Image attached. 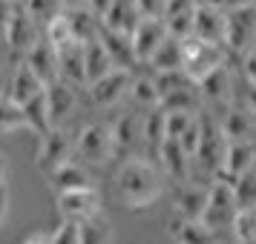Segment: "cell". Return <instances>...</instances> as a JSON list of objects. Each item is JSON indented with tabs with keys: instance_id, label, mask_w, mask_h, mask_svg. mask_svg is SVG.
Segmentation results:
<instances>
[{
	"instance_id": "23",
	"label": "cell",
	"mask_w": 256,
	"mask_h": 244,
	"mask_svg": "<svg viewBox=\"0 0 256 244\" xmlns=\"http://www.w3.org/2000/svg\"><path fill=\"white\" fill-rule=\"evenodd\" d=\"M44 89H46V83L40 81V78H38V72L24 60V63H18V66H14L12 81H9V92H6V95L24 106L26 101H32V98L40 95Z\"/></svg>"
},
{
	"instance_id": "34",
	"label": "cell",
	"mask_w": 256,
	"mask_h": 244,
	"mask_svg": "<svg viewBox=\"0 0 256 244\" xmlns=\"http://www.w3.org/2000/svg\"><path fill=\"white\" fill-rule=\"evenodd\" d=\"M24 9L46 29L55 17H60V14L66 12V3L64 0H24Z\"/></svg>"
},
{
	"instance_id": "51",
	"label": "cell",
	"mask_w": 256,
	"mask_h": 244,
	"mask_svg": "<svg viewBox=\"0 0 256 244\" xmlns=\"http://www.w3.org/2000/svg\"><path fill=\"white\" fill-rule=\"evenodd\" d=\"M248 3H256V0H222L224 9H239V6H248Z\"/></svg>"
},
{
	"instance_id": "36",
	"label": "cell",
	"mask_w": 256,
	"mask_h": 244,
	"mask_svg": "<svg viewBox=\"0 0 256 244\" xmlns=\"http://www.w3.org/2000/svg\"><path fill=\"white\" fill-rule=\"evenodd\" d=\"M233 236H236V244H256V207L239 210L233 221Z\"/></svg>"
},
{
	"instance_id": "26",
	"label": "cell",
	"mask_w": 256,
	"mask_h": 244,
	"mask_svg": "<svg viewBox=\"0 0 256 244\" xmlns=\"http://www.w3.org/2000/svg\"><path fill=\"white\" fill-rule=\"evenodd\" d=\"M49 187L58 196V193H66V190H84V187H95V184H92V175L86 173L81 164L66 161V164H60L58 170L49 173Z\"/></svg>"
},
{
	"instance_id": "6",
	"label": "cell",
	"mask_w": 256,
	"mask_h": 244,
	"mask_svg": "<svg viewBox=\"0 0 256 244\" xmlns=\"http://www.w3.org/2000/svg\"><path fill=\"white\" fill-rule=\"evenodd\" d=\"M236 216H239V201H236L233 184L224 178H213V184L208 187V207H204L202 221L216 233H222L224 227H233Z\"/></svg>"
},
{
	"instance_id": "18",
	"label": "cell",
	"mask_w": 256,
	"mask_h": 244,
	"mask_svg": "<svg viewBox=\"0 0 256 244\" xmlns=\"http://www.w3.org/2000/svg\"><path fill=\"white\" fill-rule=\"evenodd\" d=\"M75 89L78 86H72L64 78H58L55 83L46 86V101H49V112H52V124L55 127H64L66 118L75 112V106H78V92Z\"/></svg>"
},
{
	"instance_id": "19",
	"label": "cell",
	"mask_w": 256,
	"mask_h": 244,
	"mask_svg": "<svg viewBox=\"0 0 256 244\" xmlns=\"http://www.w3.org/2000/svg\"><path fill=\"white\" fill-rule=\"evenodd\" d=\"M190 152L182 147V141L167 138L158 150V161H162V170L167 178H173L176 184H184L190 181Z\"/></svg>"
},
{
	"instance_id": "25",
	"label": "cell",
	"mask_w": 256,
	"mask_h": 244,
	"mask_svg": "<svg viewBox=\"0 0 256 244\" xmlns=\"http://www.w3.org/2000/svg\"><path fill=\"white\" fill-rule=\"evenodd\" d=\"M98 40L104 43V49L110 52V58L116 60V66H136L138 58H136V49H132V37L124 35V32H112L106 26H98Z\"/></svg>"
},
{
	"instance_id": "48",
	"label": "cell",
	"mask_w": 256,
	"mask_h": 244,
	"mask_svg": "<svg viewBox=\"0 0 256 244\" xmlns=\"http://www.w3.org/2000/svg\"><path fill=\"white\" fill-rule=\"evenodd\" d=\"M244 104L250 106V112H256V81L244 78Z\"/></svg>"
},
{
	"instance_id": "31",
	"label": "cell",
	"mask_w": 256,
	"mask_h": 244,
	"mask_svg": "<svg viewBox=\"0 0 256 244\" xmlns=\"http://www.w3.org/2000/svg\"><path fill=\"white\" fill-rule=\"evenodd\" d=\"M20 129H29L24 106L18 104V101H12L9 95H0V132L12 135V132H20Z\"/></svg>"
},
{
	"instance_id": "30",
	"label": "cell",
	"mask_w": 256,
	"mask_h": 244,
	"mask_svg": "<svg viewBox=\"0 0 256 244\" xmlns=\"http://www.w3.org/2000/svg\"><path fill=\"white\" fill-rule=\"evenodd\" d=\"M112 69H116V60L110 58V52L104 49V43L98 37L86 40V86Z\"/></svg>"
},
{
	"instance_id": "37",
	"label": "cell",
	"mask_w": 256,
	"mask_h": 244,
	"mask_svg": "<svg viewBox=\"0 0 256 244\" xmlns=\"http://www.w3.org/2000/svg\"><path fill=\"white\" fill-rule=\"evenodd\" d=\"M233 190H236V201H239V210L256 207V167L248 170L244 175H239L233 181Z\"/></svg>"
},
{
	"instance_id": "33",
	"label": "cell",
	"mask_w": 256,
	"mask_h": 244,
	"mask_svg": "<svg viewBox=\"0 0 256 244\" xmlns=\"http://www.w3.org/2000/svg\"><path fill=\"white\" fill-rule=\"evenodd\" d=\"M130 98L138 106H147V109L158 106L162 92H158V86H156V78H152V75H136L132 83H130Z\"/></svg>"
},
{
	"instance_id": "11",
	"label": "cell",
	"mask_w": 256,
	"mask_h": 244,
	"mask_svg": "<svg viewBox=\"0 0 256 244\" xmlns=\"http://www.w3.org/2000/svg\"><path fill=\"white\" fill-rule=\"evenodd\" d=\"M112 138H116L118 158L138 155V147L147 144V138H144V115H136V112L118 115L112 121Z\"/></svg>"
},
{
	"instance_id": "35",
	"label": "cell",
	"mask_w": 256,
	"mask_h": 244,
	"mask_svg": "<svg viewBox=\"0 0 256 244\" xmlns=\"http://www.w3.org/2000/svg\"><path fill=\"white\" fill-rule=\"evenodd\" d=\"M81 244H112V224L104 216L84 221V239Z\"/></svg>"
},
{
	"instance_id": "47",
	"label": "cell",
	"mask_w": 256,
	"mask_h": 244,
	"mask_svg": "<svg viewBox=\"0 0 256 244\" xmlns=\"http://www.w3.org/2000/svg\"><path fill=\"white\" fill-rule=\"evenodd\" d=\"M9 204H12V196H9V187L3 184L0 187V227H3V221L9 216Z\"/></svg>"
},
{
	"instance_id": "13",
	"label": "cell",
	"mask_w": 256,
	"mask_h": 244,
	"mask_svg": "<svg viewBox=\"0 0 256 244\" xmlns=\"http://www.w3.org/2000/svg\"><path fill=\"white\" fill-rule=\"evenodd\" d=\"M224 29H228V9L222 3H198L193 35L202 37V40L224 43Z\"/></svg>"
},
{
	"instance_id": "49",
	"label": "cell",
	"mask_w": 256,
	"mask_h": 244,
	"mask_svg": "<svg viewBox=\"0 0 256 244\" xmlns=\"http://www.w3.org/2000/svg\"><path fill=\"white\" fill-rule=\"evenodd\" d=\"M6 178H9V158L6 152H0V187L6 184Z\"/></svg>"
},
{
	"instance_id": "9",
	"label": "cell",
	"mask_w": 256,
	"mask_h": 244,
	"mask_svg": "<svg viewBox=\"0 0 256 244\" xmlns=\"http://www.w3.org/2000/svg\"><path fill=\"white\" fill-rule=\"evenodd\" d=\"M58 204L60 219H75V221H86L101 216V196L95 187H84V190H66V193H58L55 198Z\"/></svg>"
},
{
	"instance_id": "4",
	"label": "cell",
	"mask_w": 256,
	"mask_h": 244,
	"mask_svg": "<svg viewBox=\"0 0 256 244\" xmlns=\"http://www.w3.org/2000/svg\"><path fill=\"white\" fill-rule=\"evenodd\" d=\"M198 121H202V141H198V150H196V161L210 178H216L222 173V167H224V152H228L230 141L224 135L219 118L202 112Z\"/></svg>"
},
{
	"instance_id": "27",
	"label": "cell",
	"mask_w": 256,
	"mask_h": 244,
	"mask_svg": "<svg viewBox=\"0 0 256 244\" xmlns=\"http://www.w3.org/2000/svg\"><path fill=\"white\" fill-rule=\"evenodd\" d=\"M202 104H204V98H202V89L196 81H187L184 86L162 95V101H158L164 112H196Z\"/></svg>"
},
{
	"instance_id": "46",
	"label": "cell",
	"mask_w": 256,
	"mask_h": 244,
	"mask_svg": "<svg viewBox=\"0 0 256 244\" xmlns=\"http://www.w3.org/2000/svg\"><path fill=\"white\" fill-rule=\"evenodd\" d=\"M239 63H242L244 78H248V81H256V46L250 49V52H248V55H244V58L239 60Z\"/></svg>"
},
{
	"instance_id": "16",
	"label": "cell",
	"mask_w": 256,
	"mask_h": 244,
	"mask_svg": "<svg viewBox=\"0 0 256 244\" xmlns=\"http://www.w3.org/2000/svg\"><path fill=\"white\" fill-rule=\"evenodd\" d=\"M24 60L32 66V69L38 72V78L46 83H55L60 78V60H58V46L52 43V40H46V37H40L35 46L29 49L24 55Z\"/></svg>"
},
{
	"instance_id": "50",
	"label": "cell",
	"mask_w": 256,
	"mask_h": 244,
	"mask_svg": "<svg viewBox=\"0 0 256 244\" xmlns=\"http://www.w3.org/2000/svg\"><path fill=\"white\" fill-rule=\"evenodd\" d=\"M24 244H52V239H49V236H44V233H35V236H29Z\"/></svg>"
},
{
	"instance_id": "14",
	"label": "cell",
	"mask_w": 256,
	"mask_h": 244,
	"mask_svg": "<svg viewBox=\"0 0 256 244\" xmlns=\"http://www.w3.org/2000/svg\"><path fill=\"white\" fill-rule=\"evenodd\" d=\"M141 17H144V12H141L138 0H110L104 12L98 14L101 26L112 29V32H124V35H132Z\"/></svg>"
},
{
	"instance_id": "53",
	"label": "cell",
	"mask_w": 256,
	"mask_h": 244,
	"mask_svg": "<svg viewBox=\"0 0 256 244\" xmlns=\"http://www.w3.org/2000/svg\"><path fill=\"white\" fill-rule=\"evenodd\" d=\"M14 3H20V0H14Z\"/></svg>"
},
{
	"instance_id": "45",
	"label": "cell",
	"mask_w": 256,
	"mask_h": 244,
	"mask_svg": "<svg viewBox=\"0 0 256 244\" xmlns=\"http://www.w3.org/2000/svg\"><path fill=\"white\" fill-rule=\"evenodd\" d=\"M138 6H141V12L147 14V17H162L167 0H138Z\"/></svg>"
},
{
	"instance_id": "41",
	"label": "cell",
	"mask_w": 256,
	"mask_h": 244,
	"mask_svg": "<svg viewBox=\"0 0 256 244\" xmlns=\"http://www.w3.org/2000/svg\"><path fill=\"white\" fill-rule=\"evenodd\" d=\"M193 20H196V12H187V14H176V17H164V23H167V32L178 40H184V37L193 35Z\"/></svg>"
},
{
	"instance_id": "12",
	"label": "cell",
	"mask_w": 256,
	"mask_h": 244,
	"mask_svg": "<svg viewBox=\"0 0 256 244\" xmlns=\"http://www.w3.org/2000/svg\"><path fill=\"white\" fill-rule=\"evenodd\" d=\"M40 37H44V26L38 23L35 17H32V14L18 3V12H14L12 23H9V32H6V43H9V49L26 55V52L40 40Z\"/></svg>"
},
{
	"instance_id": "42",
	"label": "cell",
	"mask_w": 256,
	"mask_h": 244,
	"mask_svg": "<svg viewBox=\"0 0 256 244\" xmlns=\"http://www.w3.org/2000/svg\"><path fill=\"white\" fill-rule=\"evenodd\" d=\"M198 9V0H167L162 17H176V14H187V12H196Z\"/></svg>"
},
{
	"instance_id": "52",
	"label": "cell",
	"mask_w": 256,
	"mask_h": 244,
	"mask_svg": "<svg viewBox=\"0 0 256 244\" xmlns=\"http://www.w3.org/2000/svg\"><path fill=\"white\" fill-rule=\"evenodd\" d=\"M66 3V9H75V6H84V0H64Z\"/></svg>"
},
{
	"instance_id": "5",
	"label": "cell",
	"mask_w": 256,
	"mask_h": 244,
	"mask_svg": "<svg viewBox=\"0 0 256 244\" xmlns=\"http://www.w3.org/2000/svg\"><path fill=\"white\" fill-rule=\"evenodd\" d=\"M224 46L233 60H242L256 46V3L228 9V29H224Z\"/></svg>"
},
{
	"instance_id": "2",
	"label": "cell",
	"mask_w": 256,
	"mask_h": 244,
	"mask_svg": "<svg viewBox=\"0 0 256 244\" xmlns=\"http://www.w3.org/2000/svg\"><path fill=\"white\" fill-rule=\"evenodd\" d=\"M75 152L86 164H92V167H106L112 158H118L116 138H112V124H104V121L84 124L78 129V135H75Z\"/></svg>"
},
{
	"instance_id": "40",
	"label": "cell",
	"mask_w": 256,
	"mask_h": 244,
	"mask_svg": "<svg viewBox=\"0 0 256 244\" xmlns=\"http://www.w3.org/2000/svg\"><path fill=\"white\" fill-rule=\"evenodd\" d=\"M44 37H46V40H52L55 46H60V43H66V40H70V37H72L70 14L64 12V14H60V17H55V20H52V23H49L46 29H44Z\"/></svg>"
},
{
	"instance_id": "3",
	"label": "cell",
	"mask_w": 256,
	"mask_h": 244,
	"mask_svg": "<svg viewBox=\"0 0 256 244\" xmlns=\"http://www.w3.org/2000/svg\"><path fill=\"white\" fill-rule=\"evenodd\" d=\"M184 49V72L193 81H202L204 75H210L213 69H219L222 63H230V52L224 43H213V40H202V37L190 35L182 40Z\"/></svg>"
},
{
	"instance_id": "7",
	"label": "cell",
	"mask_w": 256,
	"mask_h": 244,
	"mask_svg": "<svg viewBox=\"0 0 256 244\" xmlns=\"http://www.w3.org/2000/svg\"><path fill=\"white\" fill-rule=\"evenodd\" d=\"M72 152H75V141L64 127H52L46 135H40V147L35 155V167L40 173H52L58 170L60 164L72 161Z\"/></svg>"
},
{
	"instance_id": "21",
	"label": "cell",
	"mask_w": 256,
	"mask_h": 244,
	"mask_svg": "<svg viewBox=\"0 0 256 244\" xmlns=\"http://www.w3.org/2000/svg\"><path fill=\"white\" fill-rule=\"evenodd\" d=\"M254 115L256 112H250L248 104L228 106L224 109V118L219 121L222 129H224V135H228V141H254V135H256Z\"/></svg>"
},
{
	"instance_id": "15",
	"label": "cell",
	"mask_w": 256,
	"mask_h": 244,
	"mask_svg": "<svg viewBox=\"0 0 256 244\" xmlns=\"http://www.w3.org/2000/svg\"><path fill=\"white\" fill-rule=\"evenodd\" d=\"M60 60V78L70 81L72 86H86V43L70 37L66 43L58 46Z\"/></svg>"
},
{
	"instance_id": "38",
	"label": "cell",
	"mask_w": 256,
	"mask_h": 244,
	"mask_svg": "<svg viewBox=\"0 0 256 244\" xmlns=\"http://www.w3.org/2000/svg\"><path fill=\"white\" fill-rule=\"evenodd\" d=\"M52 244H81L84 239V221H75V219H64L58 224V230L49 236Z\"/></svg>"
},
{
	"instance_id": "43",
	"label": "cell",
	"mask_w": 256,
	"mask_h": 244,
	"mask_svg": "<svg viewBox=\"0 0 256 244\" xmlns=\"http://www.w3.org/2000/svg\"><path fill=\"white\" fill-rule=\"evenodd\" d=\"M182 147H184L187 152H190V155H193V158H196V150H198V141H202V121H198L196 118V124H193V127L187 129L184 135H182Z\"/></svg>"
},
{
	"instance_id": "39",
	"label": "cell",
	"mask_w": 256,
	"mask_h": 244,
	"mask_svg": "<svg viewBox=\"0 0 256 244\" xmlns=\"http://www.w3.org/2000/svg\"><path fill=\"white\" fill-rule=\"evenodd\" d=\"M196 112H167V138H182L187 129L196 124Z\"/></svg>"
},
{
	"instance_id": "32",
	"label": "cell",
	"mask_w": 256,
	"mask_h": 244,
	"mask_svg": "<svg viewBox=\"0 0 256 244\" xmlns=\"http://www.w3.org/2000/svg\"><path fill=\"white\" fill-rule=\"evenodd\" d=\"M144 138L150 150H162V144L167 141V112L162 106H152L150 112L144 115Z\"/></svg>"
},
{
	"instance_id": "44",
	"label": "cell",
	"mask_w": 256,
	"mask_h": 244,
	"mask_svg": "<svg viewBox=\"0 0 256 244\" xmlns=\"http://www.w3.org/2000/svg\"><path fill=\"white\" fill-rule=\"evenodd\" d=\"M14 12H18L14 0H0V40H6V32H9V23H12Z\"/></svg>"
},
{
	"instance_id": "17",
	"label": "cell",
	"mask_w": 256,
	"mask_h": 244,
	"mask_svg": "<svg viewBox=\"0 0 256 244\" xmlns=\"http://www.w3.org/2000/svg\"><path fill=\"white\" fill-rule=\"evenodd\" d=\"M254 167H256V141H230L228 152H224V167L216 178H224V181L233 184L239 175H244Z\"/></svg>"
},
{
	"instance_id": "29",
	"label": "cell",
	"mask_w": 256,
	"mask_h": 244,
	"mask_svg": "<svg viewBox=\"0 0 256 244\" xmlns=\"http://www.w3.org/2000/svg\"><path fill=\"white\" fill-rule=\"evenodd\" d=\"M152 72H164V69H184V49H182V40L173 35H167L162 46L156 49V55L150 58Z\"/></svg>"
},
{
	"instance_id": "20",
	"label": "cell",
	"mask_w": 256,
	"mask_h": 244,
	"mask_svg": "<svg viewBox=\"0 0 256 244\" xmlns=\"http://www.w3.org/2000/svg\"><path fill=\"white\" fill-rule=\"evenodd\" d=\"M173 244H219V233L208 227L202 219H176L170 221Z\"/></svg>"
},
{
	"instance_id": "1",
	"label": "cell",
	"mask_w": 256,
	"mask_h": 244,
	"mask_svg": "<svg viewBox=\"0 0 256 244\" xmlns=\"http://www.w3.org/2000/svg\"><path fill=\"white\" fill-rule=\"evenodd\" d=\"M116 190L121 204L130 213H141V210H150L164 196V178L158 167L147 161L144 155H130L121 161L116 173Z\"/></svg>"
},
{
	"instance_id": "8",
	"label": "cell",
	"mask_w": 256,
	"mask_h": 244,
	"mask_svg": "<svg viewBox=\"0 0 256 244\" xmlns=\"http://www.w3.org/2000/svg\"><path fill=\"white\" fill-rule=\"evenodd\" d=\"M132 69H124V66H116L112 72L101 75L98 81L90 83V98H92L95 106L101 109H110L116 106L124 95H130V83H132Z\"/></svg>"
},
{
	"instance_id": "10",
	"label": "cell",
	"mask_w": 256,
	"mask_h": 244,
	"mask_svg": "<svg viewBox=\"0 0 256 244\" xmlns=\"http://www.w3.org/2000/svg\"><path fill=\"white\" fill-rule=\"evenodd\" d=\"M167 23H164V17H141L138 26L132 29V49H136V58L138 63H150V58L156 55V49L162 46L164 40H167Z\"/></svg>"
},
{
	"instance_id": "22",
	"label": "cell",
	"mask_w": 256,
	"mask_h": 244,
	"mask_svg": "<svg viewBox=\"0 0 256 244\" xmlns=\"http://www.w3.org/2000/svg\"><path fill=\"white\" fill-rule=\"evenodd\" d=\"M208 207V190L196 184H182L173 196V216L176 219H202Z\"/></svg>"
},
{
	"instance_id": "24",
	"label": "cell",
	"mask_w": 256,
	"mask_h": 244,
	"mask_svg": "<svg viewBox=\"0 0 256 244\" xmlns=\"http://www.w3.org/2000/svg\"><path fill=\"white\" fill-rule=\"evenodd\" d=\"M198 89H202V98L210 101V104H228L233 98V69L230 63H222L219 69H213L210 75H204L198 81Z\"/></svg>"
},
{
	"instance_id": "28",
	"label": "cell",
	"mask_w": 256,
	"mask_h": 244,
	"mask_svg": "<svg viewBox=\"0 0 256 244\" xmlns=\"http://www.w3.org/2000/svg\"><path fill=\"white\" fill-rule=\"evenodd\" d=\"M24 115H26V124H29V132H35V135H46L49 129L55 127V124H52V112H49L46 89L40 95H35L32 101H26Z\"/></svg>"
}]
</instances>
